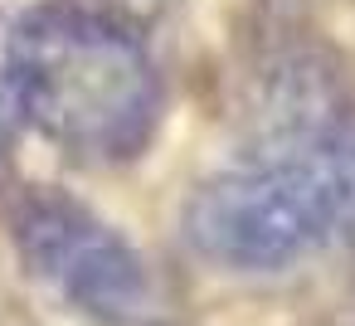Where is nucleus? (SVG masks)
I'll return each mask as SVG.
<instances>
[{
    "label": "nucleus",
    "instance_id": "4",
    "mask_svg": "<svg viewBox=\"0 0 355 326\" xmlns=\"http://www.w3.org/2000/svg\"><path fill=\"white\" fill-rule=\"evenodd\" d=\"M20 103H15V83H10V69H6V54H0V171L10 161V146H15V127H20Z\"/></svg>",
    "mask_w": 355,
    "mask_h": 326
},
{
    "label": "nucleus",
    "instance_id": "2",
    "mask_svg": "<svg viewBox=\"0 0 355 326\" xmlns=\"http://www.w3.org/2000/svg\"><path fill=\"white\" fill-rule=\"evenodd\" d=\"M185 243L224 273H282L355 243V112L297 141L253 146L185 200Z\"/></svg>",
    "mask_w": 355,
    "mask_h": 326
},
{
    "label": "nucleus",
    "instance_id": "3",
    "mask_svg": "<svg viewBox=\"0 0 355 326\" xmlns=\"http://www.w3.org/2000/svg\"><path fill=\"white\" fill-rule=\"evenodd\" d=\"M10 239L35 282L103 326H166L151 263L83 200L30 190L10 209Z\"/></svg>",
    "mask_w": 355,
    "mask_h": 326
},
{
    "label": "nucleus",
    "instance_id": "1",
    "mask_svg": "<svg viewBox=\"0 0 355 326\" xmlns=\"http://www.w3.org/2000/svg\"><path fill=\"white\" fill-rule=\"evenodd\" d=\"M20 117L78 166H127L161 127V69L122 6L49 0L6 35Z\"/></svg>",
    "mask_w": 355,
    "mask_h": 326
}]
</instances>
